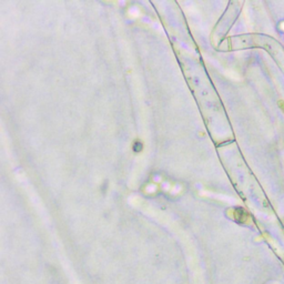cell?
<instances>
[{
    "label": "cell",
    "instance_id": "6da1fadb",
    "mask_svg": "<svg viewBox=\"0 0 284 284\" xmlns=\"http://www.w3.org/2000/svg\"><path fill=\"white\" fill-rule=\"evenodd\" d=\"M234 212H235L234 219L238 221V222L246 223L247 221H250V215H249L243 209H235Z\"/></svg>",
    "mask_w": 284,
    "mask_h": 284
},
{
    "label": "cell",
    "instance_id": "7a4b0ae2",
    "mask_svg": "<svg viewBox=\"0 0 284 284\" xmlns=\"http://www.w3.org/2000/svg\"><path fill=\"white\" fill-rule=\"evenodd\" d=\"M278 103H279V106H280V108H281L282 110L284 111V101L280 100V101H279V102H278Z\"/></svg>",
    "mask_w": 284,
    "mask_h": 284
}]
</instances>
